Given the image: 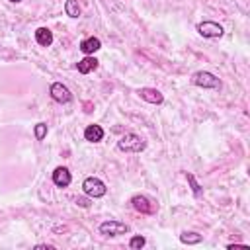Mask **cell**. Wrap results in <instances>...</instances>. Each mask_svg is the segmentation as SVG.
Masks as SVG:
<instances>
[{
  "label": "cell",
  "instance_id": "6da1fadb",
  "mask_svg": "<svg viewBox=\"0 0 250 250\" xmlns=\"http://www.w3.org/2000/svg\"><path fill=\"white\" fill-rule=\"evenodd\" d=\"M145 146H146V141L137 133H125L117 141V148L123 152H141L145 150Z\"/></svg>",
  "mask_w": 250,
  "mask_h": 250
},
{
  "label": "cell",
  "instance_id": "7a4b0ae2",
  "mask_svg": "<svg viewBox=\"0 0 250 250\" xmlns=\"http://www.w3.org/2000/svg\"><path fill=\"white\" fill-rule=\"evenodd\" d=\"M191 82L197 86V88H205V90H221V80L209 72V70H197L193 76H191Z\"/></svg>",
  "mask_w": 250,
  "mask_h": 250
},
{
  "label": "cell",
  "instance_id": "3957f363",
  "mask_svg": "<svg viewBox=\"0 0 250 250\" xmlns=\"http://www.w3.org/2000/svg\"><path fill=\"white\" fill-rule=\"evenodd\" d=\"M82 191L88 195V197H104L105 193H107V188H105V184L100 180V178H96V176H88L84 182H82Z\"/></svg>",
  "mask_w": 250,
  "mask_h": 250
},
{
  "label": "cell",
  "instance_id": "277c9868",
  "mask_svg": "<svg viewBox=\"0 0 250 250\" xmlns=\"http://www.w3.org/2000/svg\"><path fill=\"white\" fill-rule=\"evenodd\" d=\"M197 33L207 37V39H217L223 35V25L217 23V21H211V20H205V21H199L197 23Z\"/></svg>",
  "mask_w": 250,
  "mask_h": 250
},
{
  "label": "cell",
  "instance_id": "5b68a950",
  "mask_svg": "<svg viewBox=\"0 0 250 250\" xmlns=\"http://www.w3.org/2000/svg\"><path fill=\"white\" fill-rule=\"evenodd\" d=\"M49 94L57 104H68L72 102V92L62 84V82H53L49 86Z\"/></svg>",
  "mask_w": 250,
  "mask_h": 250
},
{
  "label": "cell",
  "instance_id": "8992f818",
  "mask_svg": "<svg viewBox=\"0 0 250 250\" xmlns=\"http://www.w3.org/2000/svg\"><path fill=\"white\" fill-rule=\"evenodd\" d=\"M100 232L105 236H119V234H127L129 232V225L121 223V221H105L100 225Z\"/></svg>",
  "mask_w": 250,
  "mask_h": 250
},
{
  "label": "cell",
  "instance_id": "52a82bcc",
  "mask_svg": "<svg viewBox=\"0 0 250 250\" xmlns=\"http://www.w3.org/2000/svg\"><path fill=\"white\" fill-rule=\"evenodd\" d=\"M131 205H133V209H135V211L145 213V215H150V213H154V211H156L154 203H150V201H148V197H145V195H141V193H137V195H133V197H131Z\"/></svg>",
  "mask_w": 250,
  "mask_h": 250
},
{
  "label": "cell",
  "instance_id": "ba28073f",
  "mask_svg": "<svg viewBox=\"0 0 250 250\" xmlns=\"http://www.w3.org/2000/svg\"><path fill=\"white\" fill-rule=\"evenodd\" d=\"M70 182H72V176H70L68 168H64V166H57L55 172H53V184H55L57 188H68Z\"/></svg>",
  "mask_w": 250,
  "mask_h": 250
},
{
  "label": "cell",
  "instance_id": "9c48e42d",
  "mask_svg": "<svg viewBox=\"0 0 250 250\" xmlns=\"http://www.w3.org/2000/svg\"><path fill=\"white\" fill-rule=\"evenodd\" d=\"M139 96H141L145 102H148V104H162V102H164L162 92L156 90V88H148V86L141 88V90H139Z\"/></svg>",
  "mask_w": 250,
  "mask_h": 250
},
{
  "label": "cell",
  "instance_id": "30bf717a",
  "mask_svg": "<svg viewBox=\"0 0 250 250\" xmlns=\"http://www.w3.org/2000/svg\"><path fill=\"white\" fill-rule=\"evenodd\" d=\"M104 129H102V125H96V123H92V125H88L86 129H84V139L88 141V143H100L102 139H104Z\"/></svg>",
  "mask_w": 250,
  "mask_h": 250
},
{
  "label": "cell",
  "instance_id": "8fae6325",
  "mask_svg": "<svg viewBox=\"0 0 250 250\" xmlns=\"http://www.w3.org/2000/svg\"><path fill=\"white\" fill-rule=\"evenodd\" d=\"M76 68H78L80 74H88V72H92V70L98 68V59L92 57V55H86L84 59H80V61L76 62Z\"/></svg>",
  "mask_w": 250,
  "mask_h": 250
},
{
  "label": "cell",
  "instance_id": "7c38bea8",
  "mask_svg": "<svg viewBox=\"0 0 250 250\" xmlns=\"http://www.w3.org/2000/svg\"><path fill=\"white\" fill-rule=\"evenodd\" d=\"M100 47H102V41L98 37H86L80 41V51L84 55H94L96 51H100Z\"/></svg>",
  "mask_w": 250,
  "mask_h": 250
},
{
  "label": "cell",
  "instance_id": "4fadbf2b",
  "mask_svg": "<svg viewBox=\"0 0 250 250\" xmlns=\"http://www.w3.org/2000/svg\"><path fill=\"white\" fill-rule=\"evenodd\" d=\"M35 41L41 47H51V43H53V31L49 27H37L35 29Z\"/></svg>",
  "mask_w": 250,
  "mask_h": 250
},
{
  "label": "cell",
  "instance_id": "5bb4252c",
  "mask_svg": "<svg viewBox=\"0 0 250 250\" xmlns=\"http://www.w3.org/2000/svg\"><path fill=\"white\" fill-rule=\"evenodd\" d=\"M203 240V236L199 232H193V230H184L180 234V242L182 244H199Z\"/></svg>",
  "mask_w": 250,
  "mask_h": 250
},
{
  "label": "cell",
  "instance_id": "9a60e30c",
  "mask_svg": "<svg viewBox=\"0 0 250 250\" xmlns=\"http://www.w3.org/2000/svg\"><path fill=\"white\" fill-rule=\"evenodd\" d=\"M64 12H66L68 18H80L82 8H80L78 0H66V2H64Z\"/></svg>",
  "mask_w": 250,
  "mask_h": 250
},
{
  "label": "cell",
  "instance_id": "2e32d148",
  "mask_svg": "<svg viewBox=\"0 0 250 250\" xmlns=\"http://www.w3.org/2000/svg\"><path fill=\"white\" fill-rule=\"evenodd\" d=\"M33 133H35V139H37V141H43V139L47 137V123L39 121V123L33 127Z\"/></svg>",
  "mask_w": 250,
  "mask_h": 250
},
{
  "label": "cell",
  "instance_id": "e0dca14e",
  "mask_svg": "<svg viewBox=\"0 0 250 250\" xmlns=\"http://www.w3.org/2000/svg\"><path fill=\"white\" fill-rule=\"evenodd\" d=\"M145 244H146V238L141 236V234H137V236H133V238L129 240V248H133V250H141Z\"/></svg>",
  "mask_w": 250,
  "mask_h": 250
},
{
  "label": "cell",
  "instance_id": "ac0fdd59",
  "mask_svg": "<svg viewBox=\"0 0 250 250\" xmlns=\"http://www.w3.org/2000/svg\"><path fill=\"white\" fill-rule=\"evenodd\" d=\"M186 180L189 182V186H191V191H193V195L197 197V195L201 193V186L195 182V176H193V174H189V172H186Z\"/></svg>",
  "mask_w": 250,
  "mask_h": 250
},
{
  "label": "cell",
  "instance_id": "d6986e66",
  "mask_svg": "<svg viewBox=\"0 0 250 250\" xmlns=\"http://www.w3.org/2000/svg\"><path fill=\"white\" fill-rule=\"evenodd\" d=\"M35 248H37V250H53V246H51V244H37Z\"/></svg>",
  "mask_w": 250,
  "mask_h": 250
},
{
  "label": "cell",
  "instance_id": "ffe728a7",
  "mask_svg": "<svg viewBox=\"0 0 250 250\" xmlns=\"http://www.w3.org/2000/svg\"><path fill=\"white\" fill-rule=\"evenodd\" d=\"M76 203H78L80 207H88V205H90V203H88V199H84V197H82V199H76Z\"/></svg>",
  "mask_w": 250,
  "mask_h": 250
},
{
  "label": "cell",
  "instance_id": "44dd1931",
  "mask_svg": "<svg viewBox=\"0 0 250 250\" xmlns=\"http://www.w3.org/2000/svg\"><path fill=\"white\" fill-rule=\"evenodd\" d=\"M8 2H12V4H18V2H21V0H8Z\"/></svg>",
  "mask_w": 250,
  "mask_h": 250
}]
</instances>
